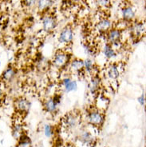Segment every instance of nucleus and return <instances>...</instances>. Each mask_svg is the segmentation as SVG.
<instances>
[{"instance_id": "f257e3e1", "label": "nucleus", "mask_w": 146, "mask_h": 147, "mask_svg": "<svg viewBox=\"0 0 146 147\" xmlns=\"http://www.w3.org/2000/svg\"><path fill=\"white\" fill-rule=\"evenodd\" d=\"M104 111L98 110L97 107H94L88 110L86 113V120L89 125L94 127H100L104 124L105 121Z\"/></svg>"}, {"instance_id": "f03ea898", "label": "nucleus", "mask_w": 146, "mask_h": 147, "mask_svg": "<svg viewBox=\"0 0 146 147\" xmlns=\"http://www.w3.org/2000/svg\"><path fill=\"white\" fill-rule=\"evenodd\" d=\"M71 60V54L66 50H58L52 59V65L57 69L66 67Z\"/></svg>"}, {"instance_id": "7ed1b4c3", "label": "nucleus", "mask_w": 146, "mask_h": 147, "mask_svg": "<svg viewBox=\"0 0 146 147\" xmlns=\"http://www.w3.org/2000/svg\"><path fill=\"white\" fill-rule=\"evenodd\" d=\"M81 120V118L80 113L72 111L68 113L63 118L62 123L67 129L73 130V129H76L80 125Z\"/></svg>"}, {"instance_id": "20e7f679", "label": "nucleus", "mask_w": 146, "mask_h": 147, "mask_svg": "<svg viewBox=\"0 0 146 147\" xmlns=\"http://www.w3.org/2000/svg\"><path fill=\"white\" fill-rule=\"evenodd\" d=\"M42 29L46 33H52L57 26V19L56 17L53 14L48 13V11L42 14Z\"/></svg>"}, {"instance_id": "39448f33", "label": "nucleus", "mask_w": 146, "mask_h": 147, "mask_svg": "<svg viewBox=\"0 0 146 147\" xmlns=\"http://www.w3.org/2000/svg\"><path fill=\"white\" fill-rule=\"evenodd\" d=\"M130 35L133 40H139L145 34V23L144 22H132L129 26Z\"/></svg>"}, {"instance_id": "423d86ee", "label": "nucleus", "mask_w": 146, "mask_h": 147, "mask_svg": "<svg viewBox=\"0 0 146 147\" xmlns=\"http://www.w3.org/2000/svg\"><path fill=\"white\" fill-rule=\"evenodd\" d=\"M60 104H61V95L55 94L53 97L48 98L47 99L44 101V110L50 114H54L57 112Z\"/></svg>"}, {"instance_id": "0eeeda50", "label": "nucleus", "mask_w": 146, "mask_h": 147, "mask_svg": "<svg viewBox=\"0 0 146 147\" xmlns=\"http://www.w3.org/2000/svg\"><path fill=\"white\" fill-rule=\"evenodd\" d=\"M120 13H121V17L122 20L124 22H127L129 23H131L133 22L136 16L135 9L132 6L130 3H121L120 6Z\"/></svg>"}, {"instance_id": "6e6552de", "label": "nucleus", "mask_w": 146, "mask_h": 147, "mask_svg": "<svg viewBox=\"0 0 146 147\" xmlns=\"http://www.w3.org/2000/svg\"><path fill=\"white\" fill-rule=\"evenodd\" d=\"M102 87V78L98 74L90 76V79L88 84L89 92L93 97L99 95V92Z\"/></svg>"}, {"instance_id": "1a4fd4ad", "label": "nucleus", "mask_w": 146, "mask_h": 147, "mask_svg": "<svg viewBox=\"0 0 146 147\" xmlns=\"http://www.w3.org/2000/svg\"><path fill=\"white\" fill-rule=\"evenodd\" d=\"M77 140L81 145L90 147L94 146L97 142L96 137L89 130H87V129L81 130L77 136Z\"/></svg>"}, {"instance_id": "9d476101", "label": "nucleus", "mask_w": 146, "mask_h": 147, "mask_svg": "<svg viewBox=\"0 0 146 147\" xmlns=\"http://www.w3.org/2000/svg\"><path fill=\"white\" fill-rule=\"evenodd\" d=\"M105 35H106V42L113 46V45L118 44V43L121 42L122 30L113 27V28H111Z\"/></svg>"}, {"instance_id": "9b49d317", "label": "nucleus", "mask_w": 146, "mask_h": 147, "mask_svg": "<svg viewBox=\"0 0 146 147\" xmlns=\"http://www.w3.org/2000/svg\"><path fill=\"white\" fill-rule=\"evenodd\" d=\"M73 39V30L72 26H66L62 31L60 32L59 36V42L62 44H65L66 46L71 44Z\"/></svg>"}, {"instance_id": "f8f14e48", "label": "nucleus", "mask_w": 146, "mask_h": 147, "mask_svg": "<svg viewBox=\"0 0 146 147\" xmlns=\"http://www.w3.org/2000/svg\"><path fill=\"white\" fill-rule=\"evenodd\" d=\"M14 106L16 111L19 114H25L30 110L31 103L25 97H18L15 98L14 102Z\"/></svg>"}, {"instance_id": "ddd939ff", "label": "nucleus", "mask_w": 146, "mask_h": 147, "mask_svg": "<svg viewBox=\"0 0 146 147\" xmlns=\"http://www.w3.org/2000/svg\"><path fill=\"white\" fill-rule=\"evenodd\" d=\"M17 74V70L15 66L12 65L9 66L3 71V73L0 76V82L3 84H8L15 79Z\"/></svg>"}, {"instance_id": "4468645a", "label": "nucleus", "mask_w": 146, "mask_h": 147, "mask_svg": "<svg viewBox=\"0 0 146 147\" xmlns=\"http://www.w3.org/2000/svg\"><path fill=\"white\" fill-rule=\"evenodd\" d=\"M106 74L107 78L112 80L116 81L117 80L120 74V70L119 64L117 63H110L106 68Z\"/></svg>"}, {"instance_id": "2eb2a0df", "label": "nucleus", "mask_w": 146, "mask_h": 147, "mask_svg": "<svg viewBox=\"0 0 146 147\" xmlns=\"http://www.w3.org/2000/svg\"><path fill=\"white\" fill-rule=\"evenodd\" d=\"M69 70L70 73L76 74H84V63L83 60L78 58H74L71 59L70 62L68 64Z\"/></svg>"}, {"instance_id": "dca6fc26", "label": "nucleus", "mask_w": 146, "mask_h": 147, "mask_svg": "<svg viewBox=\"0 0 146 147\" xmlns=\"http://www.w3.org/2000/svg\"><path fill=\"white\" fill-rule=\"evenodd\" d=\"M112 28V22L106 17L99 18L95 25V29L100 34L105 35L110 29Z\"/></svg>"}, {"instance_id": "f3484780", "label": "nucleus", "mask_w": 146, "mask_h": 147, "mask_svg": "<svg viewBox=\"0 0 146 147\" xmlns=\"http://www.w3.org/2000/svg\"><path fill=\"white\" fill-rule=\"evenodd\" d=\"M62 86L66 93L76 91L77 89V82L76 80H73L70 77H65L62 79Z\"/></svg>"}, {"instance_id": "a211bd4d", "label": "nucleus", "mask_w": 146, "mask_h": 147, "mask_svg": "<svg viewBox=\"0 0 146 147\" xmlns=\"http://www.w3.org/2000/svg\"><path fill=\"white\" fill-rule=\"evenodd\" d=\"M24 134L23 125L21 121H16L12 126V136L16 140H18Z\"/></svg>"}, {"instance_id": "6ab92c4d", "label": "nucleus", "mask_w": 146, "mask_h": 147, "mask_svg": "<svg viewBox=\"0 0 146 147\" xmlns=\"http://www.w3.org/2000/svg\"><path fill=\"white\" fill-rule=\"evenodd\" d=\"M102 52L104 56L106 57V59H109V60L113 59L117 55V51L114 49V47L111 44L108 43V42H106V44L104 45Z\"/></svg>"}, {"instance_id": "aec40b11", "label": "nucleus", "mask_w": 146, "mask_h": 147, "mask_svg": "<svg viewBox=\"0 0 146 147\" xmlns=\"http://www.w3.org/2000/svg\"><path fill=\"white\" fill-rule=\"evenodd\" d=\"M52 3H53L52 0H38L37 1V7L39 12L43 14L50 10Z\"/></svg>"}, {"instance_id": "412c9836", "label": "nucleus", "mask_w": 146, "mask_h": 147, "mask_svg": "<svg viewBox=\"0 0 146 147\" xmlns=\"http://www.w3.org/2000/svg\"><path fill=\"white\" fill-rule=\"evenodd\" d=\"M84 63V72L87 73L89 74L90 76L96 74H95V69H96V66H95L94 63L93 62V60L90 59H86L83 60Z\"/></svg>"}, {"instance_id": "4be33fe9", "label": "nucleus", "mask_w": 146, "mask_h": 147, "mask_svg": "<svg viewBox=\"0 0 146 147\" xmlns=\"http://www.w3.org/2000/svg\"><path fill=\"white\" fill-rule=\"evenodd\" d=\"M108 104H109V101H108V99L106 98V97L99 96V98L97 100V106L95 107H97L98 110L105 112L106 107H108Z\"/></svg>"}, {"instance_id": "5701e85b", "label": "nucleus", "mask_w": 146, "mask_h": 147, "mask_svg": "<svg viewBox=\"0 0 146 147\" xmlns=\"http://www.w3.org/2000/svg\"><path fill=\"white\" fill-rule=\"evenodd\" d=\"M82 48L83 51L85 55H87L88 56H93L95 53V48L94 46H92L91 44H89V42H85V43L82 44Z\"/></svg>"}, {"instance_id": "b1692460", "label": "nucleus", "mask_w": 146, "mask_h": 147, "mask_svg": "<svg viewBox=\"0 0 146 147\" xmlns=\"http://www.w3.org/2000/svg\"><path fill=\"white\" fill-rule=\"evenodd\" d=\"M95 3L99 7L102 9H107L111 7V0H95Z\"/></svg>"}, {"instance_id": "393cba45", "label": "nucleus", "mask_w": 146, "mask_h": 147, "mask_svg": "<svg viewBox=\"0 0 146 147\" xmlns=\"http://www.w3.org/2000/svg\"><path fill=\"white\" fill-rule=\"evenodd\" d=\"M44 134H45L46 137H47V138L52 137L53 134H54V130H53L51 125H49V124H46L44 125Z\"/></svg>"}, {"instance_id": "a878e982", "label": "nucleus", "mask_w": 146, "mask_h": 147, "mask_svg": "<svg viewBox=\"0 0 146 147\" xmlns=\"http://www.w3.org/2000/svg\"><path fill=\"white\" fill-rule=\"evenodd\" d=\"M38 0H22V3L24 4V6H26V7H32L35 4L37 3Z\"/></svg>"}, {"instance_id": "bb28decb", "label": "nucleus", "mask_w": 146, "mask_h": 147, "mask_svg": "<svg viewBox=\"0 0 146 147\" xmlns=\"http://www.w3.org/2000/svg\"><path fill=\"white\" fill-rule=\"evenodd\" d=\"M137 101H138V102L140 103L141 106H145V94H141L140 97H138Z\"/></svg>"}, {"instance_id": "cd10ccee", "label": "nucleus", "mask_w": 146, "mask_h": 147, "mask_svg": "<svg viewBox=\"0 0 146 147\" xmlns=\"http://www.w3.org/2000/svg\"><path fill=\"white\" fill-rule=\"evenodd\" d=\"M4 98V91L3 88L0 86V102Z\"/></svg>"}, {"instance_id": "c85d7f7f", "label": "nucleus", "mask_w": 146, "mask_h": 147, "mask_svg": "<svg viewBox=\"0 0 146 147\" xmlns=\"http://www.w3.org/2000/svg\"><path fill=\"white\" fill-rule=\"evenodd\" d=\"M0 67H1V62H0Z\"/></svg>"}]
</instances>
